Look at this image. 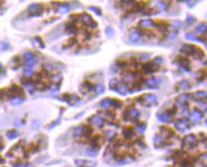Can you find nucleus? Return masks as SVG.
Masks as SVG:
<instances>
[{
    "label": "nucleus",
    "mask_w": 207,
    "mask_h": 167,
    "mask_svg": "<svg viewBox=\"0 0 207 167\" xmlns=\"http://www.w3.org/2000/svg\"><path fill=\"white\" fill-rule=\"evenodd\" d=\"M109 87L112 91L116 92V93L119 94L120 96H126V95L129 93V89H128V87L126 86L125 84L122 83L121 81L116 79V78H114V79H111L110 82H109Z\"/></svg>",
    "instance_id": "nucleus-1"
},
{
    "label": "nucleus",
    "mask_w": 207,
    "mask_h": 167,
    "mask_svg": "<svg viewBox=\"0 0 207 167\" xmlns=\"http://www.w3.org/2000/svg\"><path fill=\"white\" fill-rule=\"evenodd\" d=\"M140 104H142L144 106H152V105H155L157 102V96L153 94H145L143 95L142 97H137V99Z\"/></svg>",
    "instance_id": "nucleus-2"
},
{
    "label": "nucleus",
    "mask_w": 207,
    "mask_h": 167,
    "mask_svg": "<svg viewBox=\"0 0 207 167\" xmlns=\"http://www.w3.org/2000/svg\"><path fill=\"white\" fill-rule=\"evenodd\" d=\"M140 116V113L139 110L135 109V108H129L125 112L123 113L122 119L126 121H136Z\"/></svg>",
    "instance_id": "nucleus-3"
},
{
    "label": "nucleus",
    "mask_w": 207,
    "mask_h": 167,
    "mask_svg": "<svg viewBox=\"0 0 207 167\" xmlns=\"http://www.w3.org/2000/svg\"><path fill=\"white\" fill-rule=\"evenodd\" d=\"M79 18H80V20L82 22V24L85 26V28H88V29L93 30V29H96L97 27V23L94 20L93 17H92L90 14H82L79 16Z\"/></svg>",
    "instance_id": "nucleus-4"
},
{
    "label": "nucleus",
    "mask_w": 207,
    "mask_h": 167,
    "mask_svg": "<svg viewBox=\"0 0 207 167\" xmlns=\"http://www.w3.org/2000/svg\"><path fill=\"white\" fill-rule=\"evenodd\" d=\"M100 107L104 108V109H107V108L110 107H114V108H120L121 105H122V102L117 99H104L100 101L99 103Z\"/></svg>",
    "instance_id": "nucleus-5"
},
{
    "label": "nucleus",
    "mask_w": 207,
    "mask_h": 167,
    "mask_svg": "<svg viewBox=\"0 0 207 167\" xmlns=\"http://www.w3.org/2000/svg\"><path fill=\"white\" fill-rule=\"evenodd\" d=\"M175 63L179 66L182 71L189 72L191 71V65H190V61L187 57H177L175 59Z\"/></svg>",
    "instance_id": "nucleus-6"
},
{
    "label": "nucleus",
    "mask_w": 207,
    "mask_h": 167,
    "mask_svg": "<svg viewBox=\"0 0 207 167\" xmlns=\"http://www.w3.org/2000/svg\"><path fill=\"white\" fill-rule=\"evenodd\" d=\"M197 145V137L195 135H188L184 137L182 140V146L187 149H193Z\"/></svg>",
    "instance_id": "nucleus-7"
},
{
    "label": "nucleus",
    "mask_w": 207,
    "mask_h": 167,
    "mask_svg": "<svg viewBox=\"0 0 207 167\" xmlns=\"http://www.w3.org/2000/svg\"><path fill=\"white\" fill-rule=\"evenodd\" d=\"M190 97H191V95H188V94L179 95L176 99V104L177 105V107L185 108L187 105H188V100H189Z\"/></svg>",
    "instance_id": "nucleus-8"
},
{
    "label": "nucleus",
    "mask_w": 207,
    "mask_h": 167,
    "mask_svg": "<svg viewBox=\"0 0 207 167\" xmlns=\"http://www.w3.org/2000/svg\"><path fill=\"white\" fill-rule=\"evenodd\" d=\"M197 47L192 44H183L182 47L180 48V53L184 54L186 55H192L194 57V55L196 53Z\"/></svg>",
    "instance_id": "nucleus-9"
},
{
    "label": "nucleus",
    "mask_w": 207,
    "mask_h": 167,
    "mask_svg": "<svg viewBox=\"0 0 207 167\" xmlns=\"http://www.w3.org/2000/svg\"><path fill=\"white\" fill-rule=\"evenodd\" d=\"M24 58H25V63L29 68H32L35 65V63H37L35 57L32 52H26L24 54Z\"/></svg>",
    "instance_id": "nucleus-10"
},
{
    "label": "nucleus",
    "mask_w": 207,
    "mask_h": 167,
    "mask_svg": "<svg viewBox=\"0 0 207 167\" xmlns=\"http://www.w3.org/2000/svg\"><path fill=\"white\" fill-rule=\"evenodd\" d=\"M175 128L179 131L180 133H183L184 131L188 130L190 128L189 126V123L187 120H184V119H177V121L175 122Z\"/></svg>",
    "instance_id": "nucleus-11"
},
{
    "label": "nucleus",
    "mask_w": 207,
    "mask_h": 167,
    "mask_svg": "<svg viewBox=\"0 0 207 167\" xmlns=\"http://www.w3.org/2000/svg\"><path fill=\"white\" fill-rule=\"evenodd\" d=\"M141 67H142L141 69H142V71L144 72V74H153L157 70V67L159 66L156 65L153 61H151V62H147V63L143 64Z\"/></svg>",
    "instance_id": "nucleus-12"
},
{
    "label": "nucleus",
    "mask_w": 207,
    "mask_h": 167,
    "mask_svg": "<svg viewBox=\"0 0 207 167\" xmlns=\"http://www.w3.org/2000/svg\"><path fill=\"white\" fill-rule=\"evenodd\" d=\"M42 11H43V7L39 4H32L30 5L28 8V12L32 16H38L41 14Z\"/></svg>",
    "instance_id": "nucleus-13"
},
{
    "label": "nucleus",
    "mask_w": 207,
    "mask_h": 167,
    "mask_svg": "<svg viewBox=\"0 0 207 167\" xmlns=\"http://www.w3.org/2000/svg\"><path fill=\"white\" fill-rule=\"evenodd\" d=\"M88 121L91 122L92 124H94V125L97 127H102L104 125V119L99 115H94V116H92L91 117H89Z\"/></svg>",
    "instance_id": "nucleus-14"
},
{
    "label": "nucleus",
    "mask_w": 207,
    "mask_h": 167,
    "mask_svg": "<svg viewBox=\"0 0 207 167\" xmlns=\"http://www.w3.org/2000/svg\"><path fill=\"white\" fill-rule=\"evenodd\" d=\"M61 99L65 101V102H67L68 104H70V105H75V104L79 100L78 97H77L75 95H70V94H64L63 96H62Z\"/></svg>",
    "instance_id": "nucleus-15"
},
{
    "label": "nucleus",
    "mask_w": 207,
    "mask_h": 167,
    "mask_svg": "<svg viewBox=\"0 0 207 167\" xmlns=\"http://www.w3.org/2000/svg\"><path fill=\"white\" fill-rule=\"evenodd\" d=\"M189 117H190V119H191L192 121L198 122V121H199L200 119H202L203 114L198 109H194L193 111H191V112L189 113Z\"/></svg>",
    "instance_id": "nucleus-16"
},
{
    "label": "nucleus",
    "mask_w": 207,
    "mask_h": 167,
    "mask_svg": "<svg viewBox=\"0 0 207 167\" xmlns=\"http://www.w3.org/2000/svg\"><path fill=\"white\" fill-rule=\"evenodd\" d=\"M160 79L159 77H150L145 81L146 88H149V89H154V88H157L159 85Z\"/></svg>",
    "instance_id": "nucleus-17"
},
{
    "label": "nucleus",
    "mask_w": 207,
    "mask_h": 167,
    "mask_svg": "<svg viewBox=\"0 0 207 167\" xmlns=\"http://www.w3.org/2000/svg\"><path fill=\"white\" fill-rule=\"evenodd\" d=\"M93 90H95V85L93 83L89 82V81H84V82L81 84L80 91L82 94L86 95L88 93H90V92H92Z\"/></svg>",
    "instance_id": "nucleus-18"
},
{
    "label": "nucleus",
    "mask_w": 207,
    "mask_h": 167,
    "mask_svg": "<svg viewBox=\"0 0 207 167\" xmlns=\"http://www.w3.org/2000/svg\"><path fill=\"white\" fill-rule=\"evenodd\" d=\"M206 97H207V94H206L205 91H198V92H196V93H194L192 95L193 99L198 101V102H202V100L205 102Z\"/></svg>",
    "instance_id": "nucleus-19"
},
{
    "label": "nucleus",
    "mask_w": 207,
    "mask_h": 167,
    "mask_svg": "<svg viewBox=\"0 0 207 167\" xmlns=\"http://www.w3.org/2000/svg\"><path fill=\"white\" fill-rule=\"evenodd\" d=\"M101 141H102V139H101L100 136H96L94 137L93 139H91V144H92V148L95 150H97L101 145Z\"/></svg>",
    "instance_id": "nucleus-20"
},
{
    "label": "nucleus",
    "mask_w": 207,
    "mask_h": 167,
    "mask_svg": "<svg viewBox=\"0 0 207 167\" xmlns=\"http://www.w3.org/2000/svg\"><path fill=\"white\" fill-rule=\"evenodd\" d=\"M65 30L68 32V34H75L77 32V27L75 25V21L68 22L66 24V27H65Z\"/></svg>",
    "instance_id": "nucleus-21"
},
{
    "label": "nucleus",
    "mask_w": 207,
    "mask_h": 167,
    "mask_svg": "<svg viewBox=\"0 0 207 167\" xmlns=\"http://www.w3.org/2000/svg\"><path fill=\"white\" fill-rule=\"evenodd\" d=\"M75 165L77 167H94L95 163L91 161H86V160H82V159H77L75 161Z\"/></svg>",
    "instance_id": "nucleus-22"
},
{
    "label": "nucleus",
    "mask_w": 207,
    "mask_h": 167,
    "mask_svg": "<svg viewBox=\"0 0 207 167\" xmlns=\"http://www.w3.org/2000/svg\"><path fill=\"white\" fill-rule=\"evenodd\" d=\"M141 37V35H140V32L137 31V30H133L132 32H130V40L132 42H137L139 41V39Z\"/></svg>",
    "instance_id": "nucleus-23"
},
{
    "label": "nucleus",
    "mask_w": 207,
    "mask_h": 167,
    "mask_svg": "<svg viewBox=\"0 0 207 167\" xmlns=\"http://www.w3.org/2000/svg\"><path fill=\"white\" fill-rule=\"evenodd\" d=\"M157 117L159 121L164 122V123H168L170 122V119H171V117L169 115H167L166 113H159L157 114Z\"/></svg>",
    "instance_id": "nucleus-24"
},
{
    "label": "nucleus",
    "mask_w": 207,
    "mask_h": 167,
    "mask_svg": "<svg viewBox=\"0 0 207 167\" xmlns=\"http://www.w3.org/2000/svg\"><path fill=\"white\" fill-rule=\"evenodd\" d=\"M122 135H123L124 137H125V139H130L131 137H133V136H134V130H133V128H130V127H128V128H124L123 131H122Z\"/></svg>",
    "instance_id": "nucleus-25"
},
{
    "label": "nucleus",
    "mask_w": 207,
    "mask_h": 167,
    "mask_svg": "<svg viewBox=\"0 0 207 167\" xmlns=\"http://www.w3.org/2000/svg\"><path fill=\"white\" fill-rule=\"evenodd\" d=\"M83 133H84V125H81V126L77 127V128L74 130L73 136L75 137H83Z\"/></svg>",
    "instance_id": "nucleus-26"
},
{
    "label": "nucleus",
    "mask_w": 207,
    "mask_h": 167,
    "mask_svg": "<svg viewBox=\"0 0 207 167\" xmlns=\"http://www.w3.org/2000/svg\"><path fill=\"white\" fill-rule=\"evenodd\" d=\"M139 25L143 28H150L154 26V21H152L151 19H142V20L139 21Z\"/></svg>",
    "instance_id": "nucleus-27"
},
{
    "label": "nucleus",
    "mask_w": 207,
    "mask_h": 167,
    "mask_svg": "<svg viewBox=\"0 0 207 167\" xmlns=\"http://www.w3.org/2000/svg\"><path fill=\"white\" fill-rule=\"evenodd\" d=\"M69 11H70V7L67 4H60L57 8V12L60 14H67V12H69Z\"/></svg>",
    "instance_id": "nucleus-28"
},
{
    "label": "nucleus",
    "mask_w": 207,
    "mask_h": 167,
    "mask_svg": "<svg viewBox=\"0 0 207 167\" xmlns=\"http://www.w3.org/2000/svg\"><path fill=\"white\" fill-rule=\"evenodd\" d=\"M179 89H182V90H188L190 89L191 85H190V82L188 80L186 79H182L180 82H179Z\"/></svg>",
    "instance_id": "nucleus-29"
},
{
    "label": "nucleus",
    "mask_w": 207,
    "mask_h": 167,
    "mask_svg": "<svg viewBox=\"0 0 207 167\" xmlns=\"http://www.w3.org/2000/svg\"><path fill=\"white\" fill-rule=\"evenodd\" d=\"M23 101H24V99L21 97H12V99L10 100V103L12 104V105L14 106H16V105H19V104H21Z\"/></svg>",
    "instance_id": "nucleus-30"
},
{
    "label": "nucleus",
    "mask_w": 207,
    "mask_h": 167,
    "mask_svg": "<svg viewBox=\"0 0 207 167\" xmlns=\"http://www.w3.org/2000/svg\"><path fill=\"white\" fill-rule=\"evenodd\" d=\"M206 29H207V25L205 22L203 23H200L198 26H197L196 30H197V32H199V34H202V32H206Z\"/></svg>",
    "instance_id": "nucleus-31"
},
{
    "label": "nucleus",
    "mask_w": 207,
    "mask_h": 167,
    "mask_svg": "<svg viewBox=\"0 0 207 167\" xmlns=\"http://www.w3.org/2000/svg\"><path fill=\"white\" fill-rule=\"evenodd\" d=\"M164 139H165V137H164V136L157 135V136H155V137H154V143H155L156 145L161 144V143L164 141Z\"/></svg>",
    "instance_id": "nucleus-32"
},
{
    "label": "nucleus",
    "mask_w": 207,
    "mask_h": 167,
    "mask_svg": "<svg viewBox=\"0 0 207 167\" xmlns=\"http://www.w3.org/2000/svg\"><path fill=\"white\" fill-rule=\"evenodd\" d=\"M136 129H137V131L139 133L142 134L144 131H145V129H146V123H144V122L137 123V125H136Z\"/></svg>",
    "instance_id": "nucleus-33"
},
{
    "label": "nucleus",
    "mask_w": 207,
    "mask_h": 167,
    "mask_svg": "<svg viewBox=\"0 0 207 167\" xmlns=\"http://www.w3.org/2000/svg\"><path fill=\"white\" fill-rule=\"evenodd\" d=\"M203 57H204V53H203V51H201L199 48H197L196 53H195V55H194V57H195L196 59L200 60V59H202Z\"/></svg>",
    "instance_id": "nucleus-34"
},
{
    "label": "nucleus",
    "mask_w": 207,
    "mask_h": 167,
    "mask_svg": "<svg viewBox=\"0 0 207 167\" xmlns=\"http://www.w3.org/2000/svg\"><path fill=\"white\" fill-rule=\"evenodd\" d=\"M95 90H96V95L98 96V95L104 93V85L103 84H97V86H95Z\"/></svg>",
    "instance_id": "nucleus-35"
},
{
    "label": "nucleus",
    "mask_w": 207,
    "mask_h": 167,
    "mask_svg": "<svg viewBox=\"0 0 207 167\" xmlns=\"http://www.w3.org/2000/svg\"><path fill=\"white\" fill-rule=\"evenodd\" d=\"M92 133H93V129L91 128V127H89L87 125H84V133H83V137H89Z\"/></svg>",
    "instance_id": "nucleus-36"
},
{
    "label": "nucleus",
    "mask_w": 207,
    "mask_h": 167,
    "mask_svg": "<svg viewBox=\"0 0 207 167\" xmlns=\"http://www.w3.org/2000/svg\"><path fill=\"white\" fill-rule=\"evenodd\" d=\"M18 136H19V134H18V132H16L15 130H11L7 133V137L10 139H14L15 137H17Z\"/></svg>",
    "instance_id": "nucleus-37"
},
{
    "label": "nucleus",
    "mask_w": 207,
    "mask_h": 167,
    "mask_svg": "<svg viewBox=\"0 0 207 167\" xmlns=\"http://www.w3.org/2000/svg\"><path fill=\"white\" fill-rule=\"evenodd\" d=\"M105 34H106V35H107L108 37H114V30H113V28H111L110 26L106 27V29H105Z\"/></svg>",
    "instance_id": "nucleus-38"
},
{
    "label": "nucleus",
    "mask_w": 207,
    "mask_h": 167,
    "mask_svg": "<svg viewBox=\"0 0 207 167\" xmlns=\"http://www.w3.org/2000/svg\"><path fill=\"white\" fill-rule=\"evenodd\" d=\"M89 10H90V11H92V12H94L95 14H97V15H102V12H101V10L98 8V7H95V6H92V7H90L89 8Z\"/></svg>",
    "instance_id": "nucleus-39"
},
{
    "label": "nucleus",
    "mask_w": 207,
    "mask_h": 167,
    "mask_svg": "<svg viewBox=\"0 0 207 167\" xmlns=\"http://www.w3.org/2000/svg\"><path fill=\"white\" fill-rule=\"evenodd\" d=\"M185 38L186 39H188V40H197V37L195 35V34L194 32H187V34L185 35Z\"/></svg>",
    "instance_id": "nucleus-40"
},
{
    "label": "nucleus",
    "mask_w": 207,
    "mask_h": 167,
    "mask_svg": "<svg viewBox=\"0 0 207 167\" xmlns=\"http://www.w3.org/2000/svg\"><path fill=\"white\" fill-rule=\"evenodd\" d=\"M102 115L105 117H107V119H114L115 117H116V115H115L114 113H112V112H105Z\"/></svg>",
    "instance_id": "nucleus-41"
},
{
    "label": "nucleus",
    "mask_w": 207,
    "mask_h": 167,
    "mask_svg": "<svg viewBox=\"0 0 207 167\" xmlns=\"http://www.w3.org/2000/svg\"><path fill=\"white\" fill-rule=\"evenodd\" d=\"M195 21H196V18L194 17L192 14H187V16H186V22L188 23V24H192V23H194Z\"/></svg>",
    "instance_id": "nucleus-42"
},
{
    "label": "nucleus",
    "mask_w": 207,
    "mask_h": 167,
    "mask_svg": "<svg viewBox=\"0 0 207 167\" xmlns=\"http://www.w3.org/2000/svg\"><path fill=\"white\" fill-rule=\"evenodd\" d=\"M9 44L7 43V42H5V41H2V42H0V49H1V51H6V50H8L9 49Z\"/></svg>",
    "instance_id": "nucleus-43"
},
{
    "label": "nucleus",
    "mask_w": 207,
    "mask_h": 167,
    "mask_svg": "<svg viewBox=\"0 0 207 167\" xmlns=\"http://www.w3.org/2000/svg\"><path fill=\"white\" fill-rule=\"evenodd\" d=\"M87 155L89 157H96L97 156V150H95L93 148L87 149Z\"/></svg>",
    "instance_id": "nucleus-44"
},
{
    "label": "nucleus",
    "mask_w": 207,
    "mask_h": 167,
    "mask_svg": "<svg viewBox=\"0 0 207 167\" xmlns=\"http://www.w3.org/2000/svg\"><path fill=\"white\" fill-rule=\"evenodd\" d=\"M172 27H173L174 29H179L180 27H181V22H180V21H177V20L174 21V22L172 23Z\"/></svg>",
    "instance_id": "nucleus-45"
},
{
    "label": "nucleus",
    "mask_w": 207,
    "mask_h": 167,
    "mask_svg": "<svg viewBox=\"0 0 207 167\" xmlns=\"http://www.w3.org/2000/svg\"><path fill=\"white\" fill-rule=\"evenodd\" d=\"M23 74L25 75V76H31L32 74V68H26L24 71H23Z\"/></svg>",
    "instance_id": "nucleus-46"
},
{
    "label": "nucleus",
    "mask_w": 207,
    "mask_h": 167,
    "mask_svg": "<svg viewBox=\"0 0 207 167\" xmlns=\"http://www.w3.org/2000/svg\"><path fill=\"white\" fill-rule=\"evenodd\" d=\"M153 62H154V63H155L156 65H157V66H159V64H161V63H162V57H156L155 59L153 60Z\"/></svg>",
    "instance_id": "nucleus-47"
},
{
    "label": "nucleus",
    "mask_w": 207,
    "mask_h": 167,
    "mask_svg": "<svg viewBox=\"0 0 207 167\" xmlns=\"http://www.w3.org/2000/svg\"><path fill=\"white\" fill-rule=\"evenodd\" d=\"M185 3H186V5L188 6V8L192 9L193 7H195V5H196L198 2H197V1H186Z\"/></svg>",
    "instance_id": "nucleus-48"
},
{
    "label": "nucleus",
    "mask_w": 207,
    "mask_h": 167,
    "mask_svg": "<svg viewBox=\"0 0 207 167\" xmlns=\"http://www.w3.org/2000/svg\"><path fill=\"white\" fill-rule=\"evenodd\" d=\"M150 58V54H141L140 59L141 60H148Z\"/></svg>",
    "instance_id": "nucleus-49"
},
{
    "label": "nucleus",
    "mask_w": 207,
    "mask_h": 167,
    "mask_svg": "<svg viewBox=\"0 0 207 167\" xmlns=\"http://www.w3.org/2000/svg\"><path fill=\"white\" fill-rule=\"evenodd\" d=\"M14 167H29V165H27V164H19V165H15Z\"/></svg>",
    "instance_id": "nucleus-50"
},
{
    "label": "nucleus",
    "mask_w": 207,
    "mask_h": 167,
    "mask_svg": "<svg viewBox=\"0 0 207 167\" xmlns=\"http://www.w3.org/2000/svg\"><path fill=\"white\" fill-rule=\"evenodd\" d=\"M3 147H4V144H3L2 142H0V150H2Z\"/></svg>",
    "instance_id": "nucleus-51"
},
{
    "label": "nucleus",
    "mask_w": 207,
    "mask_h": 167,
    "mask_svg": "<svg viewBox=\"0 0 207 167\" xmlns=\"http://www.w3.org/2000/svg\"><path fill=\"white\" fill-rule=\"evenodd\" d=\"M2 68V65H1V63H0V69H1Z\"/></svg>",
    "instance_id": "nucleus-52"
}]
</instances>
